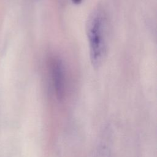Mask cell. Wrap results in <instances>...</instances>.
<instances>
[{"label":"cell","instance_id":"2","mask_svg":"<svg viewBox=\"0 0 157 157\" xmlns=\"http://www.w3.org/2000/svg\"><path fill=\"white\" fill-rule=\"evenodd\" d=\"M51 74L56 95L59 99H63L65 91V72L62 61L53 58L51 62Z\"/></svg>","mask_w":157,"mask_h":157},{"label":"cell","instance_id":"3","mask_svg":"<svg viewBox=\"0 0 157 157\" xmlns=\"http://www.w3.org/2000/svg\"><path fill=\"white\" fill-rule=\"evenodd\" d=\"M71 1L75 4H78L81 3L82 1V0H71Z\"/></svg>","mask_w":157,"mask_h":157},{"label":"cell","instance_id":"1","mask_svg":"<svg viewBox=\"0 0 157 157\" xmlns=\"http://www.w3.org/2000/svg\"><path fill=\"white\" fill-rule=\"evenodd\" d=\"M105 18L101 9L94 10L89 16L86 33L89 43L90 58L93 67H99L106 52Z\"/></svg>","mask_w":157,"mask_h":157}]
</instances>
